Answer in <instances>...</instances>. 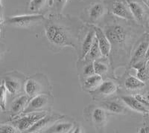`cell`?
Listing matches in <instances>:
<instances>
[{
  "mask_svg": "<svg viewBox=\"0 0 149 133\" xmlns=\"http://www.w3.org/2000/svg\"><path fill=\"white\" fill-rule=\"evenodd\" d=\"M0 132L2 133H17L19 132L18 129L11 124L10 123L7 122V123H1V126H0Z\"/></svg>",
  "mask_w": 149,
  "mask_h": 133,
  "instance_id": "83f0119b",
  "label": "cell"
},
{
  "mask_svg": "<svg viewBox=\"0 0 149 133\" xmlns=\"http://www.w3.org/2000/svg\"><path fill=\"white\" fill-rule=\"evenodd\" d=\"M146 60H149V46H148V50H147V52H146Z\"/></svg>",
  "mask_w": 149,
  "mask_h": 133,
  "instance_id": "1f68e13d",
  "label": "cell"
},
{
  "mask_svg": "<svg viewBox=\"0 0 149 133\" xmlns=\"http://www.w3.org/2000/svg\"><path fill=\"white\" fill-rule=\"evenodd\" d=\"M3 82L6 89L11 97H17L24 90L25 85V77L18 72H12L5 74L2 78Z\"/></svg>",
  "mask_w": 149,
  "mask_h": 133,
  "instance_id": "8992f818",
  "label": "cell"
},
{
  "mask_svg": "<svg viewBox=\"0 0 149 133\" xmlns=\"http://www.w3.org/2000/svg\"><path fill=\"white\" fill-rule=\"evenodd\" d=\"M30 100L31 98L26 94H20V95L17 96L14 100L12 101L10 111H9L10 117H9L7 121L21 115L27 107Z\"/></svg>",
  "mask_w": 149,
  "mask_h": 133,
  "instance_id": "9a60e30c",
  "label": "cell"
},
{
  "mask_svg": "<svg viewBox=\"0 0 149 133\" xmlns=\"http://www.w3.org/2000/svg\"><path fill=\"white\" fill-rule=\"evenodd\" d=\"M118 88L119 86L115 82L110 80H104L102 85L96 90L90 93L95 100H101L116 94Z\"/></svg>",
  "mask_w": 149,
  "mask_h": 133,
  "instance_id": "5bb4252c",
  "label": "cell"
},
{
  "mask_svg": "<svg viewBox=\"0 0 149 133\" xmlns=\"http://www.w3.org/2000/svg\"><path fill=\"white\" fill-rule=\"evenodd\" d=\"M94 28H95L96 39L98 42V45L100 47L102 55L104 57H109L112 50L111 43L100 26L94 25Z\"/></svg>",
  "mask_w": 149,
  "mask_h": 133,
  "instance_id": "e0dca14e",
  "label": "cell"
},
{
  "mask_svg": "<svg viewBox=\"0 0 149 133\" xmlns=\"http://www.w3.org/2000/svg\"><path fill=\"white\" fill-rule=\"evenodd\" d=\"M136 77L143 81L144 83H148L149 82V60L146 62V64L140 69L137 70Z\"/></svg>",
  "mask_w": 149,
  "mask_h": 133,
  "instance_id": "484cf974",
  "label": "cell"
},
{
  "mask_svg": "<svg viewBox=\"0 0 149 133\" xmlns=\"http://www.w3.org/2000/svg\"><path fill=\"white\" fill-rule=\"evenodd\" d=\"M104 13V6L102 3L97 2L93 4L88 9V24L94 25L103 17Z\"/></svg>",
  "mask_w": 149,
  "mask_h": 133,
  "instance_id": "ffe728a7",
  "label": "cell"
},
{
  "mask_svg": "<svg viewBox=\"0 0 149 133\" xmlns=\"http://www.w3.org/2000/svg\"><path fill=\"white\" fill-rule=\"evenodd\" d=\"M46 114H47V112L22 113L15 118L8 120L7 122L15 126L18 129L19 132H26Z\"/></svg>",
  "mask_w": 149,
  "mask_h": 133,
  "instance_id": "5b68a950",
  "label": "cell"
},
{
  "mask_svg": "<svg viewBox=\"0 0 149 133\" xmlns=\"http://www.w3.org/2000/svg\"><path fill=\"white\" fill-rule=\"evenodd\" d=\"M67 2L68 0H54V8L57 14H61L62 13Z\"/></svg>",
  "mask_w": 149,
  "mask_h": 133,
  "instance_id": "f546056e",
  "label": "cell"
},
{
  "mask_svg": "<svg viewBox=\"0 0 149 133\" xmlns=\"http://www.w3.org/2000/svg\"><path fill=\"white\" fill-rule=\"evenodd\" d=\"M102 58H104V57L102 55V51H101L98 40H97L96 37H95V40L93 43V46L90 48L89 52L87 53V54H86V56L83 60L93 61H93L98 60L102 59Z\"/></svg>",
  "mask_w": 149,
  "mask_h": 133,
  "instance_id": "603a6c76",
  "label": "cell"
},
{
  "mask_svg": "<svg viewBox=\"0 0 149 133\" xmlns=\"http://www.w3.org/2000/svg\"><path fill=\"white\" fill-rule=\"evenodd\" d=\"M63 118H65L64 115L58 114V113H47L26 132H45L49 127H51L56 122H58V121Z\"/></svg>",
  "mask_w": 149,
  "mask_h": 133,
  "instance_id": "30bf717a",
  "label": "cell"
},
{
  "mask_svg": "<svg viewBox=\"0 0 149 133\" xmlns=\"http://www.w3.org/2000/svg\"><path fill=\"white\" fill-rule=\"evenodd\" d=\"M54 103L52 94H40L31 98L29 104L22 113L47 112Z\"/></svg>",
  "mask_w": 149,
  "mask_h": 133,
  "instance_id": "52a82bcc",
  "label": "cell"
},
{
  "mask_svg": "<svg viewBox=\"0 0 149 133\" xmlns=\"http://www.w3.org/2000/svg\"><path fill=\"white\" fill-rule=\"evenodd\" d=\"M123 85L125 89L131 93L141 91L146 86V83L141 80L137 77H134L128 74L124 79Z\"/></svg>",
  "mask_w": 149,
  "mask_h": 133,
  "instance_id": "d6986e66",
  "label": "cell"
},
{
  "mask_svg": "<svg viewBox=\"0 0 149 133\" xmlns=\"http://www.w3.org/2000/svg\"><path fill=\"white\" fill-rule=\"evenodd\" d=\"M138 132L149 133V121H144L143 126L138 130Z\"/></svg>",
  "mask_w": 149,
  "mask_h": 133,
  "instance_id": "4dcf8cb0",
  "label": "cell"
},
{
  "mask_svg": "<svg viewBox=\"0 0 149 133\" xmlns=\"http://www.w3.org/2000/svg\"><path fill=\"white\" fill-rule=\"evenodd\" d=\"M99 106L103 107L107 112L111 114L125 115L130 112V109L121 98H114L104 100L99 103Z\"/></svg>",
  "mask_w": 149,
  "mask_h": 133,
  "instance_id": "8fae6325",
  "label": "cell"
},
{
  "mask_svg": "<svg viewBox=\"0 0 149 133\" xmlns=\"http://www.w3.org/2000/svg\"><path fill=\"white\" fill-rule=\"evenodd\" d=\"M89 118L92 124L96 129H102L107 122V112L101 106H90Z\"/></svg>",
  "mask_w": 149,
  "mask_h": 133,
  "instance_id": "7c38bea8",
  "label": "cell"
},
{
  "mask_svg": "<svg viewBox=\"0 0 149 133\" xmlns=\"http://www.w3.org/2000/svg\"><path fill=\"white\" fill-rule=\"evenodd\" d=\"M44 35L48 45L54 51L72 47L74 49L80 46V39L84 25H74L71 22L57 18L46 20Z\"/></svg>",
  "mask_w": 149,
  "mask_h": 133,
  "instance_id": "7a4b0ae2",
  "label": "cell"
},
{
  "mask_svg": "<svg viewBox=\"0 0 149 133\" xmlns=\"http://www.w3.org/2000/svg\"><path fill=\"white\" fill-rule=\"evenodd\" d=\"M48 0H31L29 4V10L31 14L39 13L47 3Z\"/></svg>",
  "mask_w": 149,
  "mask_h": 133,
  "instance_id": "d4e9b609",
  "label": "cell"
},
{
  "mask_svg": "<svg viewBox=\"0 0 149 133\" xmlns=\"http://www.w3.org/2000/svg\"><path fill=\"white\" fill-rule=\"evenodd\" d=\"M24 91L30 98L40 94H52V86L43 74H37L26 79Z\"/></svg>",
  "mask_w": 149,
  "mask_h": 133,
  "instance_id": "3957f363",
  "label": "cell"
},
{
  "mask_svg": "<svg viewBox=\"0 0 149 133\" xmlns=\"http://www.w3.org/2000/svg\"><path fill=\"white\" fill-rule=\"evenodd\" d=\"M8 91L4 85L3 82L2 81L1 83V110L4 112L6 110V105H7V94Z\"/></svg>",
  "mask_w": 149,
  "mask_h": 133,
  "instance_id": "f1b7e54d",
  "label": "cell"
},
{
  "mask_svg": "<svg viewBox=\"0 0 149 133\" xmlns=\"http://www.w3.org/2000/svg\"><path fill=\"white\" fill-rule=\"evenodd\" d=\"M93 65H94L95 74H99L102 77L107 75L109 72V66H110V64L107 65L106 62L101 61V59H99L98 60L93 61Z\"/></svg>",
  "mask_w": 149,
  "mask_h": 133,
  "instance_id": "cb8c5ba5",
  "label": "cell"
},
{
  "mask_svg": "<svg viewBox=\"0 0 149 133\" xmlns=\"http://www.w3.org/2000/svg\"><path fill=\"white\" fill-rule=\"evenodd\" d=\"M104 78L102 76L99 74H95L90 76L88 78H85L83 80V86L82 88L84 90L87 91L89 92L95 91L102 85L104 82Z\"/></svg>",
  "mask_w": 149,
  "mask_h": 133,
  "instance_id": "44dd1931",
  "label": "cell"
},
{
  "mask_svg": "<svg viewBox=\"0 0 149 133\" xmlns=\"http://www.w3.org/2000/svg\"><path fill=\"white\" fill-rule=\"evenodd\" d=\"M84 62L85 65L82 68V78L84 79L88 78L90 76L95 74V69H94V65H93V61H86L83 60Z\"/></svg>",
  "mask_w": 149,
  "mask_h": 133,
  "instance_id": "4316f807",
  "label": "cell"
},
{
  "mask_svg": "<svg viewBox=\"0 0 149 133\" xmlns=\"http://www.w3.org/2000/svg\"><path fill=\"white\" fill-rule=\"evenodd\" d=\"M63 118L56 122L53 126L49 127L45 132L49 133H66L71 132L74 125L72 122H67L63 121Z\"/></svg>",
  "mask_w": 149,
  "mask_h": 133,
  "instance_id": "7402d4cb",
  "label": "cell"
},
{
  "mask_svg": "<svg viewBox=\"0 0 149 133\" xmlns=\"http://www.w3.org/2000/svg\"><path fill=\"white\" fill-rule=\"evenodd\" d=\"M120 98L130 109L146 115L149 114V109L146 107L134 95H122Z\"/></svg>",
  "mask_w": 149,
  "mask_h": 133,
  "instance_id": "ac0fdd59",
  "label": "cell"
},
{
  "mask_svg": "<svg viewBox=\"0 0 149 133\" xmlns=\"http://www.w3.org/2000/svg\"><path fill=\"white\" fill-rule=\"evenodd\" d=\"M95 37L96 36L94 25L88 24L86 26H83L80 39L79 60H83L84 59L90 48L93 46Z\"/></svg>",
  "mask_w": 149,
  "mask_h": 133,
  "instance_id": "ba28073f",
  "label": "cell"
},
{
  "mask_svg": "<svg viewBox=\"0 0 149 133\" xmlns=\"http://www.w3.org/2000/svg\"><path fill=\"white\" fill-rule=\"evenodd\" d=\"M146 5H147V6L148 7V8H149V0H146Z\"/></svg>",
  "mask_w": 149,
  "mask_h": 133,
  "instance_id": "d6a6232c",
  "label": "cell"
},
{
  "mask_svg": "<svg viewBox=\"0 0 149 133\" xmlns=\"http://www.w3.org/2000/svg\"><path fill=\"white\" fill-rule=\"evenodd\" d=\"M148 28H149V19L148 21Z\"/></svg>",
  "mask_w": 149,
  "mask_h": 133,
  "instance_id": "836d02e7",
  "label": "cell"
},
{
  "mask_svg": "<svg viewBox=\"0 0 149 133\" xmlns=\"http://www.w3.org/2000/svg\"><path fill=\"white\" fill-rule=\"evenodd\" d=\"M110 11L113 15L118 18L136 22L126 2H124L123 1H121V0L116 1Z\"/></svg>",
  "mask_w": 149,
  "mask_h": 133,
  "instance_id": "2e32d148",
  "label": "cell"
},
{
  "mask_svg": "<svg viewBox=\"0 0 149 133\" xmlns=\"http://www.w3.org/2000/svg\"><path fill=\"white\" fill-rule=\"evenodd\" d=\"M126 2L136 23L141 25L145 23L148 16V8L146 5L138 0H126Z\"/></svg>",
  "mask_w": 149,
  "mask_h": 133,
  "instance_id": "4fadbf2b",
  "label": "cell"
},
{
  "mask_svg": "<svg viewBox=\"0 0 149 133\" xmlns=\"http://www.w3.org/2000/svg\"><path fill=\"white\" fill-rule=\"evenodd\" d=\"M148 46L149 34H142L133 49L130 62L128 64L129 68L136 62L146 60V52L148 48Z\"/></svg>",
  "mask_w": 149,
  "mask_h": 133,
  "instance_id": "9c48e42d",
  "label": "cell"
},
{
  "mask_svg": "<svg viewBox=\"0 0 149 133\" xmlns=\"http://www.w3.org/2000/svg\"><path fill=\"white\" fill-rule=\"evenodd\" d=\"M46 20L44 15L42 14H29L10 17L5 20V24L19 28H29L40 25Z\"/></svg>",
  "mask_w": 149,
  "mask_h": 133,
  "instance_id": "277c9868",
  "label": "cell"
},
{
  "mask_svg": "<svg viewBox=\"0 0 149 133\" xmlns=\"http://www.w3.org/2000/svg\"><path fill=\"white\" fill-rule=\"evenodd\" d=\"M112 46L110 66L115 69L118 66H127L136 43L142 37L141 29L130 24H124L116 19L102 28Z\"/></svg>",
  "mask_w": 149,
  "mask_h": 133,
  "instance_id": "6da1fadb",
  "label": "cell"
}]
</instances>
